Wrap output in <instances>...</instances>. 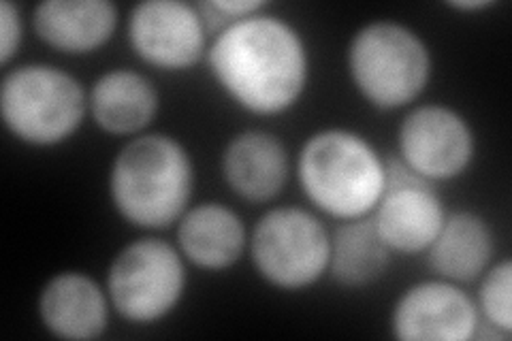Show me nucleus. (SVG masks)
<instances>
[{"label": "nucleus", "instance_id": "obj_16", "mask_svg": "<svg viewBox=\"0 0 512 341\" xmlns=\"http://www.w3.org/2000/svg\"><path fill=\"white\" fill-rule=\"evenodd\" d=\"M88 109L101 131L120 137L137 135L156 116L158 92L146 75L116 69L94 81Z\"/></svg>", "mask_w": 512, "mask_h": 341}, {"label": "nucleus", "instance_id": "obj_9", "mask_svg": "<svg viewBox=\"0 0 512 341\" xmlns=\"http://www.w3.org/2000/svg\"><path fill=\"white\" fill-rule=\"evenodd\" d=\"M128 41L150 67L184 71L205 56L207 28L195 5L182 0H146L131 11Z\"/></svg>", "mask_w": 512, "mask_h": 341}, {"label": "nucleus", "instance_id": "obj_21", "mask_svg": "<svg viewBox=\"0 0 512 341\" xmlns=\"http://www.w3.org/2000/svg\"><path fill=\"white\" fill-rule=\"evenodd\" d=\"M453 9H459V11H478V9H485V7H491L489 0H470V3H451Z\"/></svg>", "mask_w": 512, "mask_h": 341}, {"label": "nucleus", "instance_id": "obj_18", "mask_svg": "<svg viewBox=\"0 0 512 341\" xmlns=\"http://www.w3.org/2000/svg\"><path fill=\"white\" fill-rule=\"evenodd\" d=\"M391 248L382 241L372 218L346 220L331 237L329 273L346 288L376 282L387 271Z\"/></svg>", "mask_w": 512, "mask_h": 341}, {"label": "nucleus", "instance_id": "obj_20", "mask_svg": "<svg viewBox=\"0 0 512 341\" xmlns=\"http://www.w3.org/2000/svg\"><path fill=\"white\" fill-rule=\"evenodd\" d=\"M22 43L20 9L11 3H0V64L7 67L11 58L18 54Z\"/></svg>", "mask_w": 512, "mask_h": 341}, {"label": "nucleus", "instance_id": "obj_17", "mask_svg": "<svg viewBox=\"0 0 512 341\" xmlns=\"http://www.w3.org/2000/svg\"><path fill=\"white\" fill-rule=\"evenodd\" d=\"M493 237L487 222L472 211H455L444 218L442 229L427 248L434 273L448 282H472L491 263Z\"/></svg>", "mask_w": 512, "mask_h": 341}, {"label": "nucleus", "instance_id": "obj_12", "mask_svg": "<svg viewBox=\"0 0 512 341\" xmlns=\"http://www.w3.org/2000/svg\"><path fill=\"white\" fill-rule=\"evenodd\" d=\"M109 303V295H105L90 275L64 271L43 286L39 295V318L54 337L88 341L105 333Z\"/></svg>", "mask_w": 512, "mask_h": 341}, {"label": "nucleus", "instance_id": "obj_6", "mask_svg": "<svg viewBox=\"0 0 512 341\" xmlns=\"http://www.w3.org/2000/svg\"><path fill=\"white\" fill-rule=\"evenodd\" d=\"M186 267L182 252L163 239H137L122 248L107 273V295L128 322L152 324L182 301Z\"/></svg>", "mask_w": 512, "mask_h": 341}, {"label": "nucleus", "instance_id": "obj_8", "mask_svg": "<svg viewBox=\"0 0 512 341\" xmlns=\"http://www.w3.org/2000/svg\"><path fill=\"white\" fill-rule=\"evenodd\" d=\"M387 184L372 211L376 231L391 252L421 254L438 237L446 211L434 184L402 158L387 160Z\"/></svg>", "mask_w": 512, "mask_h": 341}, {"label": "nucleus", "instance_id": "obj_2", "mask_svg": "<svg viewBox=\"0 0 512 341\" xmlns=\"http://www.w3.org/2000/svg\"><path fill=\"white\" fill-rule=\"evenodd\" d=\"M195 167L184 145L167 135H141L118 152L109 171V197L139 229H167L186 214Z\"/></svg>", "mask_w": 512, "mask_h": 341}, {"label": "nucleus", "instance_id": "obj_14", "mask_svg": "<svg viewBox=\"0 0 512 341\" xmlns=\"http://www.w3.org/2000/svg\"><path fill=\"white\" fill-rule=\"evenodd\" d=\"M116 26L118 9L109 0H45L35 9L39 39L64 54L99 50Z\"/></svg>", "mask_w": 512, "mask_h": 341}, {"label": "nucleus", "instance_id": "obj_3", "mask_svg": "<svg viewBox=\"0 0 512 341\" xmlns=\"http://www.w3.org/2000/svg\"><path fill=\"white\" fill-rule=\"evenodd\" d=\"M297 175L306 197L344 222L370 216L387 184V167L374 145L344 128H327L303 143Z\"/></svg>", "mask_w": 512, "mask_h": 341}, {"label": "nucleus", "instance_id": "obj_11", "mask_svg": "<svg viewBox=\"0 0 512 341\" xmlns=\"http://www.w3.org/2000/svg\"><path fill=\"white\" fill-rule=\"evenodd\" d=\"M478 307L455 282L429 280L397 299L391 327L404 341H468L478 333Z\"/></svg>", "mask_w": 512, "mask_h": 341}, {"label": "nucleus", "instance_id": "obj_10", "mask_svg": "<svg viewBox=\"0 0 512 341\" xmlns=\"http://www.w3.org/2000/svg\"><path fill=\"white\" fill-rule=\"evenodd\" d=\"M399 154L431 184L455 180L474 158V133L455 109L423 105L412 109L399 126Z\"/></svg>", "mask_w": 512, "mask_h": 341}, {"label": "nucleus", "instance_id": "obj_7", "mask_svg": "<svg viewBox=\"0 0 512 341\" xmlns=\"http://www.w3.org/2000/svg\"><path fill=\"white\" fill-rule=\"evenodd\" d=\"M250 254L265 282L282 290H301L327 273L331 235L310 211L276 207L256 222Z\"/></svg>", "mask_w": 512, "mask_h": 341}, {"label": "nucleus", "instance_id": "obj_19", "mask_svg": "<svg viewBox=\"0 0 512 341\" xmlns=\"http://www.w3.org/2000/svg\"><path fill=\"white\" fill-rule=\"evenodd\" d=\"M510 290H512V265L502 261L483 273V282L478 290V310L487 327L510 337L512 333V307H510Z\"/></svg>", "mask_w": 512, "mask_h": 341}, {"label": "nucleus", "instance_id": "obj_5", "mask_svg": "<svg viewBox=\"0 0 512 341\" xmlns=\"http://www.w3.org/2000/svg\"><path fill=\"white\" fill-rule=\"evenodd\" d=\"M88 96L79 81L50 64H24L5 75L0 113L9 133L28 145L50 148L75 135Z\"/></svg>", "mask_w": 512, "mask_h": 341}, {"label": "nucleus", "instance_id": "obj_4", "mask_svg": "<svg viewBox=\"0 0 512 341\" xmlns=\"http://www.w3.org/2000/svg\"><path fill=\"white\" fill-rule=\"evenodd\" d=\"M348 71L355 88L378 109H399L419 99L431 77L425 41L404 24L372 22L348 47Z\"/></svg>", "mask_w": 512, "mask_h": 341}, {"label": "nucleus", "instance_id": "obj_15", "mask_svg": "<svg viewBox=\"0 0 512 341\" xmlns=\"http://www.w3.org/2000/svg\"><path fill=\"white\" fill-rule=\"evenodd\" d=\"M178 246L192 265L207 271L229 269L246 250L244 220L220 203L186 209L178 224Z\"/></svg>", "mask_w": 512, "mask_h": 341}, {"label": "nucleus", "instance_id": "obj_13", "mask_svg": "<svg viewBox=\"0 0 512 341\" xmlns=\"http://www.w3.org/2000/svg\"><path fill=\"white\" fill-rule=\"evenodd\" d=\"M284 143L265 131L235 135L222 154V175L239 199L267 203L276 199L288 180Z\"/></svg>", "mask_w": 512, "mask_h": 341}, {"label": "nucleus", "instance_id": "obj_1", "mask_svg": "<svg viewBox=\"0 0 512 341\" xmlns=\"http://www.w3.org/2000/svg\"><path fill=\"white\" fill-rule=\"evenodd\" d=\"M207 64L231 101L254 116H280L308 84L310 60L299 32L280 18L250 15L220 30Z\"/></svg>", "mask_w": 512, "mask_h": 341}]
</instances>
